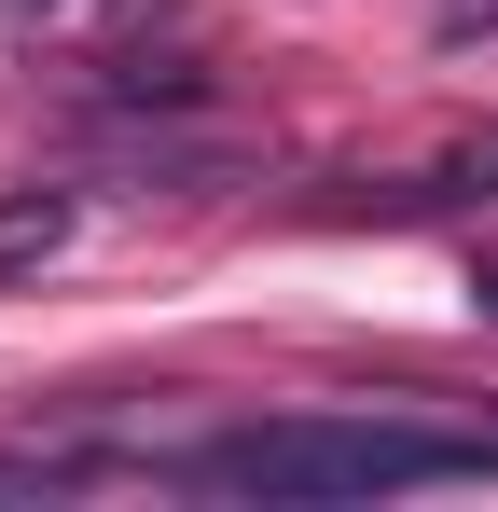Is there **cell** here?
Instances as JSON below:
<instances>
[{"instance_id":"cell-1","label":"cell","mask_w":498,"mask_h":512,"mask_svg":"<svg viewBox=\"0 0 498 512\" xmlns=\"http://www.w3.org/2000/svg\"><path fill=\"white\" fill-rule=\"evenodd\" d=\"M70 222H83L70 180H14V194H0V277H42V263L70 250Z\"/></svg>"},{"instance_id":"cell-5","label":"cell","mask_w":498,"mask_h":512,"mask_svg":"<svg viewBox=\"0 0 498 512\" xmlns=\"http://www.w3.org/2000/svg\"><path fill=\"white\" fill-rule=\"evenodd\" d=\"M0 14H42V0H0Z\"/></svg>"},{"instance_id":"cell-2","label":"cell","mask_w":498,"mask_h":512,"mask_svg":"<svg viewBox=\"0 0 498 512\" xmlns=\"http://www.w3.org/2000/svg\"><path fill=\"white\" fill-rule=\"evenodd\" d=\"M457 194H498V125H485V139H457V153H443L429 180H402L388 208H457Z\"/></svg>"},{"instance_id":"cell-3","label":"cell","mask_w":498,"mask_h":512,"mask_svg":"<svg viewBox=\"0 0 498 512\" xmlns=\"http://www.w3.org/2000/svg\"><path fill=\"white\" fill-rule=\"evenodd\" d=\"M429 28H443V42H485V28H498V0H429Z\"/></svg>"},{"instance_id":"cell-4","label":"cell","mask_w":498,"mask_h":512,"mask_svg":"<svg viewBox=\"0 0 498 512\" xmlns=\"http://www.w3.org/2000/svg\"><path fill=\"white\" fill-rule=\"evenodd\" d=\"M471 305H485V319H498V263H471Z\"/></svg>"}]
</instances>
